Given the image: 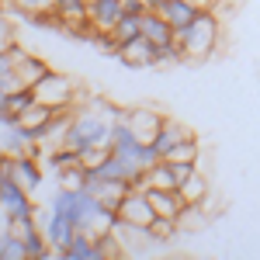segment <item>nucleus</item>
Masks as SVG:
<instances>
[{"label": "nucleus", "instance_id": "18", "mask_svg": "<svg viewBox=\"0 0 260 260\" xmlns=\"http://www.w3.org/2000/svg\"><path fill=\"white\" fill-rule=\"evenodd\" d=\"M115 42L118 45H125V42H132V39H139L142 35V14H132V11H125L118 18V24H115Z\"/></svg>", "mask_w": 260, "mask_h": 260}, {"label": "nucleus", "instance_id": "7", "mask_svg": "<svg viewBox=\"0 0 260 260\" xmlns=\"http://www.w3.org/2000/svg\"><path fill=\"white\" fill-rule=\"evenodd\" d=\"M11 49V56H14V77H18L24 87H31V83H39L45 73H49V62H42L39 56H31V52H24L18 45H7Z\"/></svg>", "mask_w": 260, "mask_h": 260}, {"label": "nucleus", "instance_id": "23", "mask_svg": "<svg viewBox=\"0 0 260 260\" xmlns=\"http://www.w3.org/2000/svg\"><path fill=\"white\" fill-rule=\"evenodd\" d=\"M24 14H56V0H11Z\"/></svg>", "mask_w": 260, "mask_h": 260}, {"label": "nucleus", "instance_id": "2", "mask_svg": "<svg viewBox=\"0 0 260 260\" xmlns=\"http://www.w3.org/2000/svg\"><path fill=\"white\" fill-rule=\"evenodd\" d=\"M111 132H115V121L108 118L104 111H98V108H80L77 115H70V125H66L62 142L80 153L87 146H108L111 142Z\"/></svg>", "mask_w": 260, "mask_h": 260}, {"label": "nucleus", "instance_id": "16", "mask_svg": "<svg viewBox=\"0 0 260 260\" xmlns=\"http://www.w3.org/2000/svg\"><path fill=\"white\" fill-rule=\"evenodd\" d=\"M14 174H18V180L28 187V191H35L42 184V167L35 156H28V153H21V156H14Z\"/></svg>", "mask_w": 260, "mask_h": 260}, {"label": "nucleus", "instance_id": "10", "mask_svg": "<svg viewBox=\"0 0 260 260\" xmlns=\"http://www.w3.org/2000/svg\"><path fill=\"white\" fill-rule=\"evenodd\" d=\"M142 35L153 42V45H170V42H177V31H174V24L163 18L156 7H149V11L142 14Z\"/></svg>", "mask_w": 260, "mask_h": 260}, {"label": "nucleus", "instance_id": "11", "mask_svg": "<svg viewBox=\"0 0 260 260\" xmlns=\"http://www.w3.org/2000/svg\"><path fill=\"white\" fill-rule=\"evenodd\" d=\"M42 229H45V240L52 246V253H62V246L77 236V225L66 219L62 212H49V222H45Z\"/></svg>", "mask_w": 260, "mask_h": 260}, {"label": "nucleus", "instance_id": "21", "mask_svg": "<svg viewBox=\"0 0 260 260\" xmlns=\"http://www.w3.org/2000/svg\"><path fill=\"white\" fill-rule=\"evenodd\" d=\"M177 229H180L177 219H163V215H156V219L149 222V233H153V240H156V243L174 240V233H177Z\"/></svg>", "mask_w": 260, "mask_h": 260}, {"label": "nucleus", "instance_id": "17", "mask_svg": "<svg viewBox=\"0 0 260 260\" xmlns=\"http://www.w3.org/2000/svg\"><path fill=\"white\" fill-rule=\"evenodd\" d=\"M163 160H170V163H198L201 160V142L194 139V136H191V139H180L177 146L167 149Z\"/></svg>", "mask_w": 260, "mask_h": 260}, {"label": "nucleus", "instance_id": "9", "mask_svg": "<svg viewBox=\"0 0 260 260\" xmlns=\"http://www.w3.org/2000/svg\"><path fill=\"white\" fill-rule=\"evenodd\" d=\"M128 125L136 128V136H139L142 142H149L156 132H160V125H163V115L156 111V108H149V104H139V108H128Z\"/></svg>", "mask_w": 260, "mask_h": 260}, {"label": "nucleus", "instance_id": "24", "mask_svg": "<svg viewBox=\"0 0 260 260\" xmlns=\"http://www.w3.org/2000/svg\"><path fill=\"white\" fill-rule=\"evenodd\" d=\"M108 153H111V146H87V149H80V163L87 167V170H94Z\"/></svg>", "mask_w": 260, "mask_h": 260}, {"label": "nucleus", "instance_id": "22", "mask_svg": "<svg viewBox=\"0 0 260 260\" xmlns=\"http://www.w3.org/2000/svg\"><path fill=\"white\" fill-rule=\"evenodd\" d=\"M31 104H35V90H31V87H18V90H11V94H7V108H11V111H24V108H31Z\"/></svg>", "mask_w": 260, "mask_h": 260}, {"label": "nucleus", "instance_id": "15", "mask_svg": "<svg viewBox=\"0 0 260 260\" xmlns=\"http://www.w3.org/2000/svg\"><path fill=\"white\" fill-rule=\"evenodd\" d=\"M177 191L184 194V201H187V205H201V201L208 198V180H205V174H201V170H191L187 177L180 180Z\"/></svg>", "mask_w": 260, "mask_h": 260}, {"label": "nucleus", "instance_id": "25", "mask_svg": "<svg viewBox=\"0 0 260 260\" xmlns=\"http://www.w3.org/2000/svg\"><path fill=\"white\" fill-rule=\"evenodd\" d=\"M11 73H14V56H11V49H0V80Z\"/></svg>", "mask_w": 260, "mask_h": 260}, {"label": "nucleus", "instance_id": "5", "mask_svg": "<svg viewBox=\"0 0 260 260\" xmlns=\"http://www.w3.org/2000/svg\"><path fill=\"white\" fill-rule=\"evenodd\" d=\"M121 14H125L121 0H87V24L94 31H115Z\"/></svg>", "mask_w": 260, "mask_h": 260}, {"label": "nucleus", "instance_id": "1", "mask_svg": "<svg viewBox=\"0 0 260 260\" xmlns=\"http://www.w3.org/2000/svg\"><path fill=\"white\" fill-rule=\"evenodd\" d=\"M219 31H222L219 18H215L208 7H201L198 14L177 31V45L184 49V59L205 62L212 52H215V45H219Z\"/></svg>", "mask_w": 260, "mask_h": 260}, {"label": "nucleus", "instance_id": "8", "mask_svg": "<svg viewBox=\"0 0 260 260\" xmlns=\"http://www.w3.org/2000/svg\"><path fill=\"white\" fill-rule=\"evenodd\" d=\"M153 52H156V45L146 39V35H139V39L118 45L115 56H118L121 66H128V70H142V66H153Z\"/></svg>", "mask_w": 260, "mask_h": 260}, {"label": "nucleus", "instance_id": "14", "mask_svg": "<svg viewBox=\"0 0 260 260\" xmlns=\"http://www.w3.org/2000/svg\"><path fill=\"white\" fill-rule=\"evenodd\" d=\"M56 257L62 260H101L98 246H94V233H83V229H77V236L62 246V253H56Z\"/></svg>", "mask_w": 260, "mask_h": 260}, {"label": "nucleus", "instance_id": "20", "mask_svg": "<svg viewBox=\"0 0 260 260\" xmlns=\"http://www.w3.org/2000/svg\"><path fill=\"white\" fill-rule=\"evenodd\" d=\"M80 163V153L73 149V146H66V142H59V146H52V153H49V167L59 174V170H66V167H77Z\"/></svg>", "mask_w": 260, "mask_h": 260}, {"label": "nucleus", "instance_id": "13", "mask_svg": "<svg viewBox=\"0 0 260 260\" xmlns=\"http://www.w3.org/2000/svg\"><path fill=\"white\" fill-rule=\"evenodd\" d=\"M156 11L174 24V31H180V28H184V24L201 11V4H198V0H160V4H156Z\"/></svg>", "mask_w": 260, "mask_h": 260}, {"label": "nucleus", "instance_id": "4", "mask_svg": "<svg viewBox=\"0 0 260 260\" xmlns=\"http://www.w3.org/2000/svg\"><path fill=\"white\" fill-rule=\"evenodd\" d=\"M118 219L136 222V225H149V222L156 219V212H153V205H149V198H146L142 187H128V191H125V198L118 201Z\"/></svg>", "mask_w": 260, "mask_h": 260}, {"label": "nucleus", "instance_id": "19", "mask_svg": "<svg viewBox=\"0 0 260 260\" xmlns=\"http://www.w3.org/2000/svg\"><path fill=\"white\" fill-rule=\"evenodd\" d=\"M28 257V246H24V240H21L18 233L7 225L4 233H0V260H24Z\"/></svg>", "mask_w": 260, "mask_h": 260}, {"label": "nucleus", "instance_id": "3", "mask_svg": "<svg viewBox=\"0 0 260 260\" xmlns=\"http://www.w3.org/2000/svg\"><path fill=\"white\" fill-rule=\"evenodd\" d=\"M31 90H35V101L39 104H49V108H73V98H77V83L70 80L66 73L59 70H49L39 83H31Z\"/></svg>", "mask_w": 260, "mask_h": 260}, {"label": "nucleus", "instance_id": "12", "mask_svg": "<svg viewBox=\"0 0 260 260\" xmlns=\"http://www.w3.org/2000/svg\"><path fill=\"white\" fill-rule=\"evenodd\" d=\"M191 136H194V132H191V125H184V121L167 118V115H163L160 132H156V136H153L149 142H153V146L160 149V156H167V149H170V146H177L180 139H191Z\"/></svg>", "mask_w": 260, "mask_h": 260}, {"label": "nucleus", "instance_id": "6", "mask_svg": "<svg viewBox=\"0 0 260 260\" xmlns=\"http://www.w3.org/2000/svg\"><path fill=\"white\" fill-rule=\"evenodd\" d=\"M142 191H146V198L153 205V212L163 215V219H177L180 212L187 208V201H184V194L177 187H142Z\"/></svg>", "mask_w": 260, "mask_h": 260}]
</instances>
